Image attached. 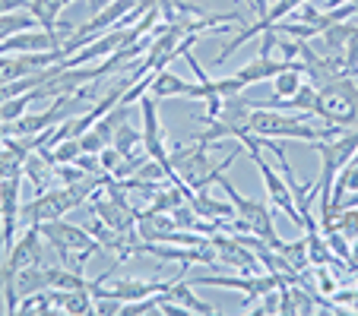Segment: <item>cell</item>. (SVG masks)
<instances>
[{"label":"cell","mask_w":358,"mask_h":316,"mask_svg":"<svg viewBox=\"0 0 358 316\" xmlns=\"http://www.w3.org/2000/svg\"><path fill=\"white\" fill-rule=\"evenodd\" d=\"M314 117H320L327 127H358V82L352 76H336L317 86Z\"/></svg>","instance_id":"1"},{"label":"cell","mask_w":358,"mask_h":316,"mask_svg":"<svg viewBox=\"0 0 358 316\" xmlns=\"http://www.w3.org/2000/svg\"><path fill=\"white\" fill-rule=\"evenodd\" d=\"M238 142L248 149L250 158H254V165H257L260 181H264V190H266V196H270V202L279 209V212H285V218H289L292 225L304 228V218H301V212H298L295 196H292V190H289V183H285V177H279L276 171H273V165L266 162L264 155H260V140H257V133L244 130V133L238 136Z\"/></svg>","instance_id":"2"},{"label":"cell","mask_w":358,"mask_h":316,"mask_svg":"<svg viewBox=\"0 0 358 316\" xmlns=\"http://www.w3.org/2000/svg\"><path fill=\"white\" fill-rule=\"evenodd\" d=\"M219 187L225 190V196L231 200V206H235V212H238V218H244L248 222V228H250V234H257L260 241H266L273 250L279 247V234H276V225H273V216H270V209L264 206V202H257V200H248V196H241L235 187H231L229 181H225V174L219 177Z\"/></svg>","instance_id":"3"},{"label":"cell","mask_w":358,"mask_h":316,"mask_svg":"<svg viewBox=\"0 0 358 316\" xmlns=\"http://www.w3.org/2000/svg\"><path fill=\"white\" fill-rule=\"evenodd\" d=\"M22 171L3 177L0 181V218H3V234H0V250L3 256L10 253V247L16 243V225H20V202H22Z\"/></svg>","instance_id":"4"},{"label":"cell","mask_w":358,"mask_h":316,"mask_svg":"<svg viewBox=\"0 0 358 316\" xmlns=\"http://www.w3.org/2000/svg\"><path fill=\"white\" fill-rule=\"evenodd\" d=\"M140 111H143V149L152 162H159L171 177V155L165 149V136H162V123H159V111H156V98L143 95L140 98Z\"/></svg>","instance_id":"5"},{"label":"cell","mask_w":358,"mask_h":316,"mask_svg":"<svg viewBox=\"0 0 358 316\" xmlns=\"http://www.w3.org/2000/svg\"><path fill=\"white\" fill-rule=\"evenodd\" d=\"M213 247H216L219 259H222L225 266H231L235 272H241V276L266 272L264 266H260V256H254V250L244 241H238V237H213Z\"/></svg>","instance_id":"6"},{"label":"cell","mask_w":358,"mask_h":316,"mask_svg":"<svg viewBox=\"0 0 358 316\" xmlns=\"http://www.w3.org/2000/svg\"><path fill=\"white\" fill-rule=\"evenodd\" d=\"M270 86H273V98L266 101L264 108H276L279 101H292L298 95V89L304 86V67L301 63H289V67H282L273 76Z\"/></svg>","instance_id":"7"},{"label":"cell","mask_w":358,"mask_h":316,"mask_svg":"<svg viewBox=\"0 0 358 316\" xmlns=\"http://www.w3.org/2000/svg\"><path fill=\"white\" fill-rule=\"evenodd\" d=\"M194 86L196 82H187L181 76H175L171 70H159L152 73V86H149V95L152 98H190L194 95Z\"/></svg>","instance_id":"8"},{"label":"cell","mask_w":358,"mask_h":316,"mask_svg":"<svg viewBox=\"0 0 358 316\" xmlns=\"http://www.w3.org/2000/svg\"><path fill=\"white\" fill-rule=\"evenodd\" d=\"M282 67H289V61H282V57H254L250 63H244V67L235 70V76L244 82V86H254V82H266L273 80V76L279 73Z\"/></svg>","instance_id":"9"},{"label":"cell","mask_w":358,"mask_h":316,"mask_svg":"<svg viewBox=\"0 0 358 316\" xmlns=\"http://www.w3.org/2000/svg\"><path fill=\"white\" fill-rule=\"evenodd\" d=\"M349 193H358V152L339 168L336 181H333V216H336V206L343 202V196Z\"/></svg>","instance_id":"10"},{"label":"cell","mask_w":358,"mask_h":316,"mask_svg":"<svg viewBox=\"0 0 358 316\" xmlns=\"http://www.w3.org/2000/svg\"><path fill=\"white\" fill-rule=\"evenodd\" d=\"M64 7H67V0H26V10L35 16V22H38L41 29H48V32H55Z\"/></svg>","instance_id":"11"},{"label":"cell","mask_w":358,"mask_h":316,"mask_svg":"<svg viewBox=\"0 0 358 316\" xmlns=\"http://www.w3.org/2000/svg\"><path fill=\"white\" fill-rule=\"evenodd\" d=\"M111 146L117 149V152H124L130 158V152H134L136 146H143V130H134L127 121L121 123V127L115 130V136H111Z\"/></svg>","instance_id":"12"},{"label":"cell","mask_w":358,"mask_h":316,"mask_svg":"<svg viewBox=\"0 0 358 316\" xmlns=\"http://www.w3.org/2000/svg\"><path fill=\"white\" fill-rule=\"evenodd\" d=\"M333 228L343 231L345 237H358V206L336 209V216H333Z\"/></svg>","instance_id":"13"},{"label":"cell","mask_w":358,"mask_h":316,"mask_svg":"<svg viewBox=\"0 0 358 316\" xmlns=\"http://www.w3.org/2000/svg\"><path fill=\"white\" fill-rule=\"evenodd\" d=\"M22 174H26L29 181L35 183V190H38V193L48 187V181H55V174H45V165H41L38 155H32V158H29L26 168H22Z\"/></svg>","instance_id":"14"},{"label":"cell","mask_w":358,"mask_h":316,"mask_svg":"<svg viewBox=\"0 0 358 316\" xmlns=\"http://www.w3.org/2000/svg\"><path fill=\"white\" fill-rule=\"evenodd\" d=\"M343 57H345V73L355 76V73H358V26H355V32H352L349 45H345Z\"/></svg>","instance_id":"15"},{"label":"cell","mask_w":358,"mask_h":316,"mask_svg":"<svg viewBox=\"0 0 358 316\" xmlns=\"http://www.w3.org/2000/svg\"><path fill=\"white\" fill-rule=\"evenodd\" d=\"M13 10H26V0H0V16L13 13Z\"/></svg>","instance_id":"16"},{"label":"cell","mask_w":358,"mask_h":316,"mask_svg":"<svg viewBox=\"0 0 358 316\" xmlns=\"http://www.w3.org/2000/svg\"><path fill=\"white\" fill-rule=\"evenodd\" d=\"M248 3H250V10L257 13V20H264L266 10H270V0H248Z\"/></svg>","instance_id":"17"},{"label":"cell","mask_w":358,"mask_h":316,"mask_svg":"<svg viewBox=\"0 0 358 316\" xmlns=\"http://www.w3.org/2000/svg\"><path fill=\"white\" fill-rule=\"evenodd\" d=\"M343 3H352V0H320L324 10H333V7H343Z\"/></svg>","instance_id":"18"},{"label":"cell","mask_w":358,"mask_h":316,"mask_svg":"<svg viewBox=\"0 0 358 316\" xmlns=\"http://www.w3.org/2000/svg\"><path fill=\"white\" fill-rule=\"evenodd\" d=\"M352 266H358V237H352Z\"/></svg>","instance_id":"19"},{"label":"cell","mask_w":358,"mask_h":316,"mask_svg":"<svg viewBox=\"0 0 358 316\" xmlns=\"http://www.w3.org/2000/svg\"><path fill=\"white\" fill-rule=\"evenodd\" d=\"M352 3H355V10H358V0H352Z\"/></svg>","instance_id":"20"},{"label":"cell","mask_w":358,"mask_h":316,"mask_svg":"<svg viewBox=\"0 0 358 316\" xmlns=\"http://www.w3.org/2000/svg\"><path fill=\"white\" fill-rule=\"evenodd\" d=\"M355 76H358V73H355Z\"/></svg>","instance_id":"21"}]
</instances>
